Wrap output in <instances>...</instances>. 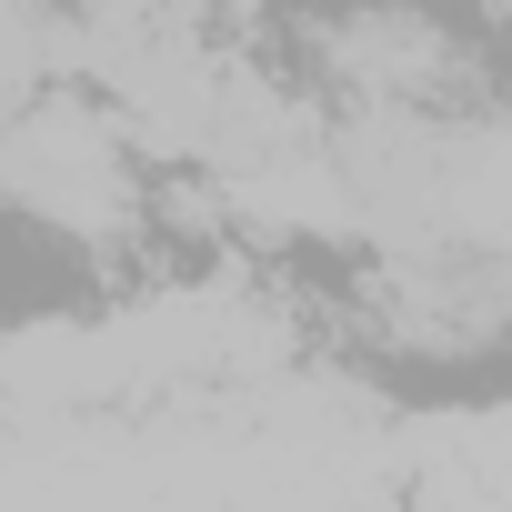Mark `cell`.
Wrapping results in <instances>:
<instances>
[{
    "instance_id": "1",
    "label": "cell",
    "mask_w": 512,
    "mask_h": 512,
    "mask_svg": "<svg viewBox=\"0 0 512 512\" xmlns=\"http://www.w3.org/2000/svg\"><path fill=\"white\" fill-rule=\"evenodd\" d=\"M322 161L352 201V251H432V241L502 251L512 231V151L492 101H452V111L332 101Z\"/></svg>"
},
{
    "instance_id": "2",
    "label": "cell",
    "mask_w": 512,
    "mask_h": 512,
    "mask_svg": "<svg viewBox=\"0 0 512 512\" xmlns=\"http://www.w3.org/2000/svg\"><path fill=\"white\" fill-rule=\"evenodd\" d=\"M0 211L81 262H121L151 231V161L121 141L91 81H31L0 101Z\"/></svg>"
},
{
    "instance_id": "3",
    "label": "cell",
    "mask_w": 512,
    "mask_h": 512,
    "mask_svg": "<svg viewBox=\"0 0 512 512\" xmlns=\"http://www.w3.org/2000/svg\"><path fill=\"white\" fill-rule=\"evenodd\" d=\"M302 61L332 101H412V111H452V101H492L482 91V41L432 11V0H342L302 31Z\"/></svg>"
},
{
    "instance_id": "4",
    "label": "cell",
    "mask_w": 512,
    "mask_h": 512,
    "mask_svg": "<svg viewBox=\"0 0 512 512\" xmlns=\"http://www.w3.org/2000/svg\"><path fill=\"white\" fill-rule=\"evenodd\" d=\"M352 312L402 362H492V342L512 322V272H502V251H472V241L362 251Z\"/></svg>"
},
{
    "instance_id": "5",
    "label": "cell",
    "mask_w": 512,
    "mask_h": 512,
    "mask_svg": "<svg viewBox=\"0 0 512 512\" xmlns=\"http://www.w3.org/2000/svg\"><path fill=\"white\" fill-rule=\"evenodd\" d=\"M61 71H71L61 0H0V101L31 91V81H61Z\"/></svg>"
},
{
    "instance_id": "6",
    "label": "cell",
    "mask_w": 512,
    "mask_h": 512,
    "mask_svg": "<svg viewBox=\"0 0 512 512\" xmlns=\"http://www.w3.org/2000/svg\"><path fill=\"white\" fill-rule=\"evenodd\" d=\"M241 11H262V0H211V21H241Z\"/></svg>"
}]
</instances>
